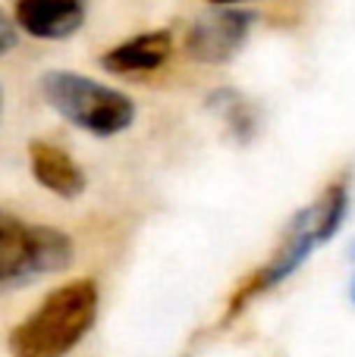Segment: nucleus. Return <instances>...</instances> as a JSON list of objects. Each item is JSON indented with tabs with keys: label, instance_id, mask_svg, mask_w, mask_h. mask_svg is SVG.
Segmentation results:
<instances>
[{
	"label": "nucleus",
	"instance_id": "11",
	"mask_svg": "<svg viewBox=\"0 0 355 357\" xmlns=\"http://www.w3.org/2000/svg\"><path fill=\"white\" fill-rule=\"evenodd\" d=\"M214 6H236V3H249V0H208Z\"/></svg>",
	"mask_w": 355,
	"mask_h": 357
},
{
	"label": "nucleus",
	"instance_id": "9",
	"mask_svg": "<svg viewBox=\"0 0 355 357\" xmlns=\"http://www.w3.org/2000/svg\"><path fill=\"white\" fill-rule=\"evenodd\" d=\"M208 110L224 123V129L230 132L239 144H249L252 138L258 135L261 119H258L255 100H249L242 91H236V88H214V91L208 94Z\"/></svg>",
	"mask_w": 355,
	"mask_h": 357
},
{
	"label": "nucleus",
	"instance_id": "6",
	"mask_svg": "<svg viewBox=\"0 0 355 357\" xmlns=\"http://www.w3.org/2000/svg\"><path fill=\"white\" fill-rule=\"evenodd\" d=\"M88 0H16L13 22L19 31L38 41H66L82 31Z\"/></svg>",
	"mask_w": 355,
	"mask_h": 357
},
{
	"label": "nucleus",
	"instance_id": "12",
	"mask_svg": "<svg viewBox=\"0 0 355 357\" xmlns=\"http://www.w3.org/2000/svg\"><path fill=\"white\" fill-rule=\"evenodd\" d=\"M349 260H355V241L349 245Z\"/></svg>",
	"mask_w": 355,
	"mask_h": 357
},
{
	"label": "nucleus",
	"instance_id": "3",
	"mask_svg": "<svg viewBox=\"0 0 355 357\" xmlns=\"http://www.w3.org/2000/svg\"><path fill=\"white\" fill-rule=\"evenodd\" d=\"M41 94L48 107L63 116L73 129L94 138L123 135L136 123V100L126 91L104 82H94L92 75L69 73V69H50L41 75Z\"/></svg>",
	"mask_w": 355,
	"mask_h": 357
},
{
	"label": "nucleus",
	"instance_id": "5",
	"mask_svg": "<svg viewBox=\"0 0 355 357\" xmlns=\"http://www.w3.org/2000/svg\"><path fill=\"white\" fill-rule=\"evenodd\" d=\"M255 13L239 6H214L211 13L198 16L186 31V54L205 66H224L245 47Z\"/></svg>",
	"mask_w": 355,
	"mask_h": 357
},
{
	"label": "nucleus",
	"instance_id": "10",
	"mask_svg": "<svg viewBox=\"0 0 355 357\" xmlns=\"http://www.w3.org/2000/svg\"><path fill=\"white\" fill-rule=\"evenodd\" d=\"M16 44H19V29H16V22H13V19L6 16L3 10H0V56L13 54V50H16Z\"/></svg>",
	"mask_w": 355,
	"mask_h": 357
},
{
	"label": "nucleus",
	"instance_id": "1",
	"mask_svg": "<svg viewBox=\"0 0 355 357\" xmlns=\"http://www.w3.org/2000/svg\"><path fill=\"white\" fill-rule=\"evenodd\" d=\"M349 204H352V173L343 169V173L333 176L324 185V191L308 207H302L287 222L280 245L270 251V257L258 270H252L249 276L239 279V285L224 301L217 329H226L230 323H236L258 298H264L277 285H283L321 245H327L343 229L346 216H349Z\"/></svg>",
	"mask_w": 355,
	"mask_h": 357
},
{
	"label": "nucleus",
	"instance_id": "8",
	"mask_svg": "<svg viewBox=\"0 0 355 357\" xmlns=\"http://www.w3.org/2000/svg\"><path fill=\"white\" fill-rule=\"evenodd\" d=\"M29 167L35 182L63 201H75L88 185L85 169L73 160V154L54 142H44V138H35L29 144Z\"/></svg>",
	"mask_w": 355,
	"mask_h": 357
},
{
	"label": "nucleus",
	"instance_id": "14",
	"mask_svg": "<svg viewBox=\"0 0 355 357\" xmlns=\"http://www.w3.org/2000/svg\"><path fill=\"white\" fill-rule=\"evenodd\" d=\"M0 116H3V91H0Z\"/></svg>",
	"mask_w": 355,
	"mask_h": 357
},
{
	"label": "nucleus",
	"instance_id": "7",
	"mask_svg": "<svg viewBox=\"0 0 355 357\" xmlns=\"http://www.w3.org/2000/svg\"><path fill=\"white\" fill-rule=\"evenodd\" d=\"M170 56H173V31L151 29L104 50L101 66L113 75H145V73H157Z\"/></svg>",
	"mask_w": 355,
	"mask_h": 357
},
{
	"label": "nucleus",
	"instance_id": "4",
	"mask_svg": "<svg viewBox=\"0 0 355 357\" xmlns=\"http://www.w3.org/2000/svg\"><path fill=\"white\" fill-rule=\"evenodd\" d=\"M75 245L63 229L0 210V295L69 270Z\"/></svg>",
	"mask_w": 355,
	"mask_h": 357
},
{
	"label": "nucleus",
	"instance_id": "13",
	"mask_svg": "<svg viewBox=\"0 0 355 357\" xmlns=\"http://www.w3.org/2000/svg\"><path fill=\"white\" fill-rule=\"evenodd\" d=\"M349 298H352V304H355V279H352V289H349Z\"/></svg>",
	"mask_w": 355,
	"mask_h": 357
},
{
	"label": "nucleus",
	"instance_id": "2",
	"mask_svg": "<svg viewBox=\"0 0 355 357\" xmlns=\"http://www.w3.org/2000/svg\"><path fill=\"white\" fill-rule=\"evenodd\" d=\"M98 307L101 291L92 276L54 289L25 320L13 326L6 339L10 357H66L92 333Z\"/></svg>",
	"mask_w": 355,
	"mask_h": 357
}]
</instances>
